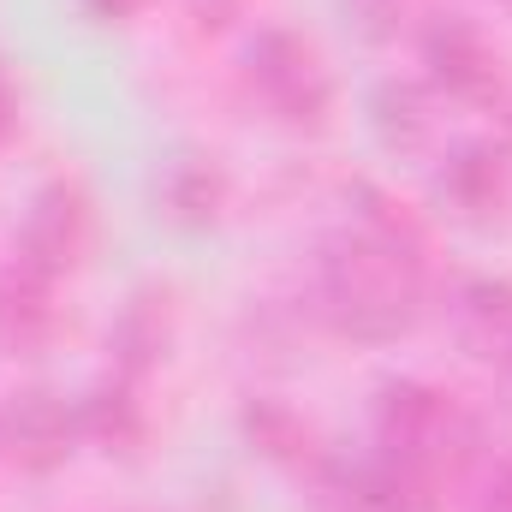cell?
<instances>
[{
  "label": "cell",
  "mask_w": 512,
  "mask_h": 512,
  "mask_svg": "<svg viewBox=\"0 0 512 512\" xmlns=\"http://www.w3.org/2000/svg\"><path fill=\"white\" fill-rule=\"evenodd\" d=\"M483 512H512V465H501V471H495V483H489V501H483Z\"/></svg>",
  "instance_id": "e0dca14e"
},
{
  "label": "cell",
  "mask_w": 512,
  "mask_h": 512,
  "mask_svg": "<svg viewBox=\"0 0 512 512\" xmlns=\"http://www.w3.org/2000/svg\"><path fill=\"white\" fill-rule=\"evenodd\" d=\"M114 346H120V364L126 370H149L167 346V310L155 298H131L126 316L114 322Z\"/></svg>",
  "instance_id": "5bb4252c"
},
{
  "label": "cell",
  "mask_w": 512,
  "mask_h": 512,
  "mask_svg": "<svg viewBox=\"0 0 512 512\" xmlns=\"http://www.w3.org/2000/svg\"><path fill=\"white\" fill-rule=\"evenodd\" d=\"M245 429H251V441L262 447V453H268V459H304V453H310V423H304L298 411L274 405V399L251 405Z\"/></svg>",
  "instance_id": "9a60e30c"
},
{
  "label": "cell",
  "mask_w": 512,
  "mask_h": 512,
  "mask_svg": "<svg viewBox=\"0 0 512 512\" xmlns=\"http://www.w3.org/2000/svg\"><path fill=\"white\" fill-rule=\"evenodd\" d=\"M54 274L30 268V262H12L0 274V346H36L48 328H54V292H48Z\"/></svg>",
  "instance_id": "9c48e42d"
},
{
  "label": "cell",
  "mask_w": 512,
  "mask_h": 512,
  "mask_svg": "<svg viewBox=\"0 0 512 512\" xmlns=\"http://www.w3.org/2000/svg\"><path fill=\"white\" fill-rule=\"evenodd\" d=\"M72 441H84L78 429V405L54 399V393H24L18 405H0V447L30 465V471H48L72 453Z\"/></svg>",
  "instance_id": "5b68a950"
},
{
  "label": "cell",
  "mask_w": 512,
  "mask_h": 512,
  "mask_svg": "<svg viewBox=\"0 0 512 512\" xmlns=\"http://www.w3.org/2000/svg\"><path fill=\"white\" fill-rule=\"evenodd\" d=\"M227 203V179L221 167H209L203 155H179L167 173H161V209L179 221V227H209Z\"/></svg>",
  "instance_id": "30bf717a"
},
{
  "label": "cell",
  "mask_w": 512,
  "mask_h": 512,
  "mask_svg": "<svg viewBox=\"0 0 512 512\" xmlns=\"http://www.w3.org/2000/svg\"><path fill=\"white\" fill-rule=\"evenodd\" d=\"M78 429H84V441H96V447H137L143 441V405L131 399L126 387H96L90 399H78Z\"/></svg>",
  "instance_id": "4fadbf2b"
},
{
  "label": "cell",
  "mask_w": 512,
  "mask_h": 512,
  "mask_svg": "<svg viewBox=\"0 0 512 512\" xmlns=\"http://www.w3.org/2000/svg\"><path fill=\"white\" fill-rule=\"evenodd\" d=\"M90 239V209H84V191L78 185H48L30 215H24V233H18V262L42 268V274H60L72 268L78 251Z\"/></svg>",
  "instance_id": "8992f818"
},
{
  "label": "cell",
  "mask_w": 512,
  "mask_h": 512,
  "mask_svg": "<svg viewBox=\"0 0 512 512\" xmlns=\"http://www.w3.org/2000/svg\"><path fill=\"white\" fill-rule=\"evenodd\" d=\"M507 370H512V364H507Z\"/></svg>",
  "instance_id": "ffe728a7"
},
{
  "label": "cell",
  "mask_w": 512,
  "mask_h": 512,
  "mask_svg": "<svg viewBox=\"0 0 512 512\" xmlns=\"http://www.w3.org/2000/svg\"><path fill=\"white\" fill-rule=\"evenodd\" d=\"M84 6H90L96 18H131V12H137L143 0H84Z\"/></svg>",
  "instance_id": "ac0fdd59"
},
{
  "label": "cell",
  "mask_w": 512,
  "mask_h": 512,
  "mask_svg": "<svg viewBox=\"0 0 512 512\" xmlns=\"http://www.w3.org/2000/svg\"><path fill=\"white\" fill-rule=\"evenodd\" d=\"M423 66H429V84L447 90V96H489L495 90V48L465 24V18H441L423 30Z\"/></svg>",
  "instance_id": "ba28073f"
},
{
  "label": "cell",
  "mask_w": 512,
  "mask_h": 512,
  "mask_svg": "<svg viewBox=\"0 0 512 512\" xmlns=\"http://www.w3.org/2000/svg\"><path fill=\"white\" fill-rule=\"evenodd\" d=\"M322 310L352 340H393L423 316V239L382 197L322 245Z\"/></svg>",
  "instance_id": "6da1fadb"
},
{
  "label": "cell",
  "mask_w": 512,
  "mask_h": 512,
  "mask_svg": "<svg viewBox=\"0 0 512 512\" xmlns=\"http://www.w3.org/2000/svg\"><path fill=\"white\" fill-rule=\"evenodd\" d=\"M459 316H465V334L489 358L512 364V286L507 280H471L459 292Z\"/></svg>",
  "instance_id": "8fae6325"
},
{
  "label": "cell",
  "mask_w": 512,
  "mask_h": 512,
  "mask_svg": "<svg viewBox=\"0 0 512 512\" xmlns=\"http://www.w3.org/2000/svg\"><path fill=\"white\" fill-rule=\"evenodd\" d=\"M376 447L441 483V477H459L477 459L483 435H477V417L453 393H441L429 382H393L376 399Z\"/></svg>",
  "instance_id": "7a4b0ae2"
},
{
  "label": "cell",
  "mask_w": 512,
  "mask_h": 512,
  "mask_svg": "<svg viewBox=\"0 0 512 512\" xmlns=\"http://www.w3.org/2000/svg\"><path fill=\"white\" fill-rule=\"evenodd\" d=\"M340 507L346 512H441V483L393 453H370L340 471Z\"/></svg>",
  "instance_id": "277c9868"
},
{
  "label": "cell",
  "mask_w": 512,
  "mask_h": 512,
  "mask_svg": "<svg viewBox=\"0 0 512 512\" xmlns=\"http://www.w3.org/2000/svg\"><path fill=\"white\" fill-rule=\"evenodd\" d=\"M352 6V18L370 30V36H387L393 24H399V12H405V0H346Z\"/></svg>",
  "instance_id": "2e32d148"
},
{
  "label": "cell",
  "mask_w": 512,
  "mask_h": 512,
  "mask_svg": "<svg viewBox=\"0 0 512 512\" xmlns=\"http://www.w3.org/2000/svg\"><path fill=\"white\" fill-rule=\"evenodd\" d=\"M245 78H251L256 102L286 120V126H322L328 108H334V78L322 66V54L292 36V30H262L251 48H245Z\"/></svg>",
  "instance_id": "3957f363"
},
{
  "label": "cell",
  "mask_w": 512,
  "mask_h": 512,
  "mask_svg": "<svg viewBox=\"0 0 512 512\" xmlns=\"http://www.w3.org/2000/svg\"><path fill=\"white\" fill-rule=\"evenodd\" d=\"M370 120H376V137L393 143V149H417V143L429 137V126H435L429 96H423L417 84H405V78L376 84V96H370Z\"/></svg>",
  "instance_id": "7c38bea8"
},
{
  "label": "cell",
  "mask_w": 512,
  "mask_h": 512,
  "mask_svg": "<svg viewBox=\"0 0 512 512\" xmlns=\"http://www.w3.org/2000/svg\"><path fill=\"white\" fill-rule=\"evenodd\" d=\"M435 191H441V203H447L453 215H465V221H489V215L507 209L512 167H507V155H501L495 143H465V149H453V155L441 161Z\"/></svg>",
  "instance_id": "52a82bcc"
},
{
  "label": "cell",
  "mask_w": 512,
  "mask_h": 512,
  "mask_svg": "<svg viewBox=\"0 0 512 512\" xmlns=\"http://www.w3.org/2000/svg\"><path fill=\"white\" fill-rule=\"evenodd\" d=\"M12 114H18V96H12V84H6V72H0V137L12 131Z\"/></svg>",
  "instance_id": "d6986e66"
}]
</instances>
